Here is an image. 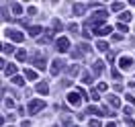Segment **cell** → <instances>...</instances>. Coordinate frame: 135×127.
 <instances>
[{
    "label": "cell",
    "instance_id": "cell-12",
    "mask_svg": "<svg viewBox=\"0 0 135 127\" xmlns=\"http://www.w3.org/2000/svg\"><path fill=\"white\" fill-rule=\"evenodd\" d=\"M4 74L15 78V74H17V66H15V64H6V66H4Z\"/></svg>",
    "mask_w": 135,
    "mask_h": 127
},
{
    "label": "cell",
    "instance_id": "cell-31",
    "mask_svg": "<svg viewBox=\"0 0 135 127\" xmlns=\"http://www.w3.org/2000/svg\"><path fill=\"white\" fill-rule=\"evenodd\" d=\"M125 98H127L129 105H135V96H133V94H125Z\"/></svg>",
    "mask_w": 135,
    "mask_h": 127
},
{
    "label": "cell",
    "instance_id": "cell-15",
    "mask_svg": "<svg viewBox=\"0 0 135 127\" xmlns=\"http://www.w3.org/2000/svg\"><path fill=\"white\" fill-rule=\"evenodd\" d=\"M119 18H121V23H129V21L133 18V15H131L129 10H125V12H121V15H119Z\"/></svg>",
    "mask_w": 135,
    "mask_h": 127
},
{
    "label": "cell",
    "instance_id": "cell-42",
    "mask_svg": "<svg viewBox=\"0 0 135 127\" xmlns=\"http://www.w3.org/2000/svg\"><path fill=\"white\" fill-rule=\"evenodd\" d=\"M72 127H78V125H72Z\"/></svg>",
    "mask_w": 135,
    "mask_h": 127
},
{
    "label": "cell",
    "instance_id": "cell-29",
    "mask_svg": "<svg viewBox=\"0 0 135 127\" xmlns=\"http://www.w3.org/2000/svg\"><path fill=\"white\" fill-rule=\"evenodd\" d=\"M90 101H98V90H90Z\"/></svg>",
    "mask_w": 135,
    "mask_h": 127
},
{
    "label": "cell",
    "instance_id": "cell-36",
    "mask_svg": "<svg viewBox=\"0 0 135 127\" xmlns=\"http://www.w3.org/2000/svg\"><path fill=\"white\" fill-rule=\"evenodd\" d=\"M72 58H74V59H80V58H82V53H80V51H72Z\"/></svg>",
    "mask_w": 135,
    "mask_h": 127
},
{
    "label": "cell",
    "instance_id": "cell-18",
    "mask_svg": "<svg viewBox=\"0 0 135 127\" xmlns=\"http://www.w3.org/2000/svg\"><path fill=\"white\" fill-rule=\"evenodd\" d=\"M41 31H43V29H41L39 25H35V27H29V35H31V37H37V35L41 33Z\"/></svg>",
    "mask_w": 135,
    "mask_h": 127
},
{
    "label": "cell",
    "instance_id": "cell-10",
    "mask_svg": "<svg viewBox=\"0 0 135 127\" xmlns=\"http://www.w3.org/2000/svg\"><path fill=\"white\" fill-rule=\"evenodd\" d=\"M110 31H113V27H110V25H102V27H96V29H94V33L100 35V37H102V35H109Z\"/></svg>",
    "mask_w": 135,
    "mask_h": 127
},
{
    "label": "cell",
    "instance_id": "cell-38",
    "mask_svg": "<svg viewBox=\"0 0 135 127\" xmlns=\"http://www.w3.org/2000/svg\"><path fill=\"white\" fill-rule=\"evenodd\" d=\"M123 113H125V115H131V113H133V109H131V107H125V109H123Z\"/></svg>",
    "mask_w": 135,
    "mask_h": 127
},
{
    "label": "cell",
    "instance_id": "cell-39",
    "mask_svg": "<svg viewBox=\"0 0 135 127\" xmlns=\"http://www.w3.org/2000/svg\"><path fill=\"white\" fill-rule=\"evenodd\" d=\"M70 123H72V119H70V117L66 115V117H64V125H70Z\"/></svg>",
    "mask_w": 135,
    "mask_h": 127
},
{
    "label": "cell",
    "instance_id": "cell-20",
    "mask_svg": "<svg viewBox=\"0 0 135 127\" xmlns=\"http://www.w3.org/2000/svg\"><path fill=\"white\" fill-rule=\"evenodd\" d=\"M2 51H4V55H8V53H12V51H15V47H12L10 43H4V47H2Z\"/></svg>",
    "mask_w": 135,
    "mask_h": 127
},
{
    "label": "cell",
    "instance_id": "cell-26",
    "mask_svg": "<svg viewBox=\"0 0 135 127\" xmlns=\"http://www.w3.org/2000/svg\"><path fill=\"white\" fill-rule=\"evenodd\" d=\"M117 29L121 31V33H127V31H129V27H127L125 23H119V25H117Z\"/></svg>",
    "mask_w": 135,
    "mask_h": 127
},
{
    "label": "cell",
    "instance_id": "cell-1",
    "mask_svg": "<svg viewBox=\"0 0 135 127\" xmlns=\"http://www.w3.org/2000/svg\"><path fill=\"white\" fill-rule=\"evenodd\" d=\"M43 109H45V101L43 98H35V101L29 102V115H37Z\"/></svg>",
    "mask_w": 135,
    "mask_h": 127
},
{
    "label": "cell",
    "instance_id": "cell-33",
    "mask_svg": "<svg viewBox=\"0 0 135 127\" xmlns=\"http://www.w3.org/2000/svg\"><path fill=\"white\" fill-rule=\"evenodd\" d=\"M90 127H100V121L98 119H90Z\"/></svg>",
    "mask_w": 135,
    "mask_h": 127
},
{
    "label": "cell",
    "instance_id": "cell-17",
    "mask_svg": "<svg viewBox=\"0 0 135 127\" xmlns=\"http://www.w3.org/2000/svg\"><path fill=\"white\" fill-rule=\"evenodd\" d=\"M10 8H12V12H15L17 17H21V15H23V6H21L18 2H12V6H10Z\"/></svg>",
    "mask_w": 135,
    "mask_h": 127
},
{
    "label": "cell",
    "instance_id": "cell-32",
    "mask_svg": "<svg viewBox=\"0 0 135 127\" xmlns=\"http://www.w3.org/2000/svg\"><path fill=\"white\" fill-rule=\"evenodd\" d=\"M107 88H109V86L104 84V82H100V84H98V88H96V90H98V92H104V90H107Z\"/></svg>",
    "mask_w": 135,
    "mask_h": 127
},
{
    "label": "cell",
    "instance_id": "cell-2",
    "mask_svg": "<svg viewBox=\"0 0 135 127\" xmlns=\"http://www.w3.org/2000/svg\"><path fill=\"white\" fill-rule=\"evenodd\" d=\"M55 47H57L59 53H66V51L70 49V39H68V37H59L57 41H55Z\"/></svg>",
    "mask_w": 135,
    "mask_h": 127
},
{
    "label": "cell",
    "instance_id": "cell-24",
    "mask_svg": "<svg viewBox=\"0 0 135 127\" xmlns=\"http://www.w3.org/2000/svg\"><path fill=\"white\" fill-rule=\"evenodd\" d=\"M12 84H17V86H23V84H25V78H21V76H15V78H12Z\"/></svg>",
    "mask_w": 135,
    "mask_h": 127
},
{
    "label": "cell",
    "instance_id": "cell-22",
    "mask_svg": "<svg viewBox=\"0 0 135 127\" xmlns=\"http://www.w3.org/2000/svg\"><path fill=\"white\" fill-rule=\"evenodd\" d=\"M110 8L119 12V10H123V8H125V4H123V2H113V6H110Z\"/></svg>",
    "mask_w": 135,
    "mask_h": 127
},
{
    "label": "cell",
    "instance_id": "cell-21",
    "mask_svg": "<svg viewBox=\"0 0 135 127\" xmlns=\"http://www.w3.org/2000/svg\"><path fill=\"white\" fill-rule=\"evenodd\" d=\"M17 59H18V62H25V59H27V51L25 49L17 51Z\"/></svg>",
    "mask_w": 135,
    "mask_h": 127
},
{
    "label": "cell",
    "instance_id": "cell-13",
    "mask_svg": "<svg viewBox=\"0 0 135 127\" xmlns=\"http://www.w3.org/2000/svg\"><path fill=\"white\" fill-rule=\"evenodd\" d=\"M86 115H104V113H102V109H98V107L90 105V107L86 109Z\"/></svg>",
    "mask_w": 135,
    "mask_h": 127
},
{
    "label": "cell",
    "instance_id": "cell-7",
    "mask_svg": "<svg viewBox=\"0 0 135 127\" xmlns=\"http://www.w3.org/2000/svg\"><path fill=\"white\" fill-rule=\"evenodd\" d=\"M88 8H90L88 4H74V6H72V10H74V15H76V17H82Z\"/></svg>",
    "mask_w": 135,
    "mask_h": 127
},
{
    "label": "cell",
    "instance_id": "cell-25",
    "mask_svg": "<svg viewBox=\"0 0 135 127\" xmlns=\"http://www.w3.org/2000/svg\"><path fill=\"white\" fill-rule=\"evenodd\" d=\"M90 80H92V76H90L88 72H84V74H82V82H86V84H90Z\"/></svg>",
    "mask_w": 135,
    "mask_h": 127
},
{
    "label": "cell",
    "instance_id": "cell-5",
    "mask_svg": "<svg viewBox=\"0 0 135 127\" xmlns=\"http://www.w3.org/2000/svg\"><path fill=\"white\" fill-rule=\"evenodd\" d=\"M119 68H121V70H131V68H133V58H129V55L119 58Z\"/></svg>",
    "mask_w": 135,
    "mask_h": 127
},
{
    "label": "cell",
    "instance_id": "cell-3",
    "mask_svg": "<svg viewBox=\"0 0 135 127\" xmlns=\"http://www.w3.org/2000/svg\"><path fill=\"white\" fill-rule=\"evenodd\" d=\"M80 96H82V94L78 92V90H74V92L68 94V102H70L72 107H80V105H82V98H80Z\"/></svg>",
    "mask_w": 135,
    "mask_h": 127
},
{
    "label": "cell",
    "instance_id": "cell-14",
    "mask_svg": "<svg viewBox=\"0 0 135 127\" xmlns=\"http://www.w3.org/2000/svg\"><path fill=\"white\" fill-rule=\"evenodd\" d=\"M37 92H39V94H47V92H49L47 82H39V84H37Z\"/></svg>",
    "mask_w": 135,
    "mask_h": 127
},
{
    "label": "cell",
    "instance_id": "cell-30",
    "mask_svg": "<svg viewBox=\"0 0 135 127\" xmlns=\"http://www.w3.org/2000/svg\"><path fill=\"white\" fill-rule=\"evenodd\" d=\"M110 76L115 78V80H119V78H121V74H119V70H115V68H113V70H110Z\"/></svg>",
    "mask_w": 135,
    "mask_h": 127
},
{
    "label": "cell",
    "instance_id": "cell-11",
    "mask_svg": "<svg viewBox=\"0 0 135 127\" xmlns=\"http://www.w3.org/2000/svg\"><path fill=\"white\" fill-rule=\"evenodd\" d=\"M107 101H109L110 107H115V109H119V107H121V101H119L117 94H109V96H107Z\"/></svg>",
    "mask_w": 135,
    "mask_h": 127
},
{
    "label": "cell",
    "instance_id": "cell-34",
    "mask_svg": "<svg viewBox=\"0 0 135 127\" xmlns=\"http://www.w3.org/2000/svg\"><path fill=\"white\" fill-rule=\"evenodd\" d=\"M125 123H127V127H135V121H133L131 117H127V119H125Z\"/></svg>",
    "mask_w": 135,
    "mask_h": 127
},
{
    "label": "cell",
    "instance_id": "cell-40",
    "mask_svg": "<svg viewBox=\"0 0 135 127\" xmlns=\"http://www.w3.org/2000/svg\"><path fill=\"white\" fill-rule=\"evenodd\" d=\"M21 127H31V123H29V121H23V123H21Z\"/></svg>",
    "mask_w": 135,
    "mask_h": 127
},
{
    "label": "cell",
    "instance_id": "cell-6",
    "mask_svg": "<svg viewBox=\"0 0 135 127\" xmlns=\"http://www.w3.org/2000/svg\"><path fill=\"white\" fill-rule=\"evenodd\" d=\"M45 64H47V62H45V58H43L41 53H35L33 55V66L37 70H45Z\"/></svg>",
    "mask_w": 135,
    "mask_h": 127
},
{
    "label": "cell",
    "instance_id": "cell-9",
    "mask_svg": "<svg viewBox=\"0 0 135 127\" xmlns=\"http://www.w3.org/2000/svg\"><path fill=\"white\" fill-rule=\"evenodd\" d=\"M102 70H104V62H102V59H96V62H94V66H92L94 76H100V74H102Z\"/></svg>",
    "mask_w": 135,
    "mask_h": 127
},
{
    "label": "cell",
    "instance_id": "cell-19",
    "mask_svg": "<svg viewBox=\"0 0 135 127\" xmlns=\"http://www.w3.org/2000/svg\"><path fill=\"white\" fill-rule=\"evenodd\" d=\"M96 49L98 51H109V43L107 41H98L96 43Z\"/></svg>",
    "mask_w": 135,
    "mask_h": 127
},
{
    "label": "cell",
    "instance_id": "cell-16",
    "mask_svg": "<svg viewBox=\"0 0 135 127\" xmlns=\"http://www.w3.org/2000/svg\"><path fill=\"white\" fill-rule=\"evenodd\" d=\"M25 78H29V80H37V72L31 68H25Z\"/></svg>",
    "mask_w": 135,
    "mask_h": 127
},
{
    "label": "cell",
    "instance_id": "cell-41",
    "mask_svg": "<svg viewBox=\"0 0 135 127\" xmlns=\"http://www.w3.org/2000/svg\"><path fill=\"white\" fill-rule=\"evenodd\" d=\"M107 127H117V125H115V121H109V123H107Z\"/></svg>",
    "mask_w": 135,
    "mask_h": 127
},
{
    "label": "cell",
    "instance_id": "cell-23",
    "mask_svg": "<svg viewBox=\"0 0 135 127\" xmlns=\"http://www.w3.org/2000/svg\"><path fill=\"white\" fill-rule=\"evenodd\" d=\"M68 74H70V76H78V74H80V68H78V66H72V68L68 70Z\"/></svg>",
    "mask_w": 135,
    "mask_h": 127
},
{
    "label": "cell",
    "instance_id": "cell-37",
    "mask_svg": "<svg viewBox=\"0 0 135 127\" xmlns=\"http://www.w3.org/2000/svg\"><path fill=\"white\" fill-rule=\"evenodd\" d=\"M27 12H29V15H37V8H35V6H29V8H27Z\"/></svg>",
    "mask_w": 135,
    "mask_h": 127
},
{
    "label": "cell",
    "instance_id": "cell-4",
    "mask_svg": "<svg viewBox=\"0 0 135 127\" xmlns=\"http://www.w3.org/2000/svg\"><path fill=\"white\" fill-rule=\"evenodd\" d=\"M64 66H66V64H64V62H61V59H53V64H51V68H49V72H51V76H57L59 72H61V70H64Z\"/></svg>",
    "mask_w": 135,
    "mask_h": 127
},
{
    "label": "cell",
    "instance_id": "cell-27",
    "mask_svg": "<svg viewBox=\"0 0 135 127\" xmlns=\"http://www.w3.org/2000/svg\"><path fill=\"white\" fill-rule=\"evenodd\" d=\"M53 31H61V23H59L57 18L53 21Z\"/></svg>",
    "mask_w": 135,
    "mask_h": 127
},
{
    "label": "cell",
    "instance_id": "cell-28",
    "mask_svg": "<svg viewBox=\"0 0 135 127\" xmlns=\"http://www.w3.org/2000/svg\"><path fill=\"white\" fill-rule=\"evenodd\" d=\"M80 49L84 51V53H88V51L92 49V47H90V45H88V43H82V45H80Z\"/></svg>",
    "mask_w": 135,
    "mask_h": 127
},
{
    "label": "cell",
    "instance_id": "cell-35",
    "mask_svg": "<svg viewBox=\"0 0 135 127\" xmlns=\"http://www.w3.org/2000/svg\"><path fill=\"white\" fill-rule=\"evenodd\" d=\"M68 29H70L72 33H76V31H78V25H76V23H72V25H68Z\"/></svg>",
    "mask_w": 135,
    "mask_h": 127
},
{
    "label": "cell",
    "instance_id": "cell-8",
    "mask_svg": "<svg viewBox=\"0 0 135 127\" xmlns=\"http://www.w3.org/2000/svg\"><path fill=\"white\" fill-rule=\"evenodd\" d=\"M6 35H8V37H10L15 43H21L23 39H25V35L21 33V31H6Z\"/></svg>",
    "mask_w": 135,
    "mask_h": 127
}]
</instances>
